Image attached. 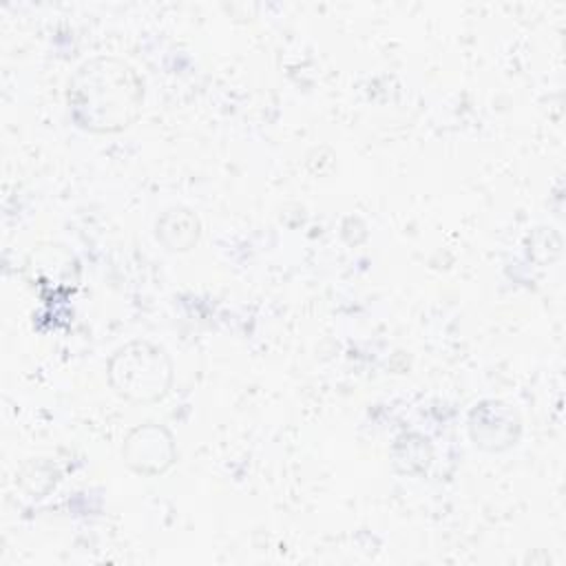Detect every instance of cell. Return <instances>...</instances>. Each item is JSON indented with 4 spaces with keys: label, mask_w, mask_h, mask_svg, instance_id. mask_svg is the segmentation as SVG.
Here are the masks:
<instances>
[{
    "label": "cell",
    "mask_w": 566,
    "mask_h": 566,
    "mask_svg": "<svg viewBox=\"0 0 566 566\" xmlns=\"http://www.w3.org/2000/svg\"><path fill=\"white\" fill-rule=\"evenodd\" d=\"M115 391L128 400H157L166 394L172 367L164 349L150 343H130L122 347L108 367Z\"/></svg>",
    "instance_id": "obj_2"
},
{
    "label": "cell",
    "mask_w": 566,
    "mask_h": 566,
    "mask_svg": "<svg viewBox=\"0 0 566 566\" xmlns=\"http://www.w3.org/2000/svg\"><path fill=\"white\" fill-rule=\"evenodd\" d=\"M124 453L135 471L159 473L172 462V438L157 424H144L128 436Z\"/></svg>",
    "instance_id": "obj_3"
},
{
    "label": "cell",
    "mask_w": 566,
    "mask_h": 566,
    "mask_svg": "<svg viewBox=\"0 0 566 566\" xmlns=\"http://www.w3.org/2000/svg\"><path fill=\"white\" fill-rule=\"evenodd\" d=\"M157 237L170 250H188L199 237L197 219L188 210H170L157 221Z\"/></svg>",
    "instance_id": "obj_5"
},
{
    "label": "cell",
    "mask_w": 566,
    "mask_h": 566,
    "mask_svg": "<svg viewBox=\"0 0 566 566\" xmlns=\"http://www.w3.org/2000/svg\"><path fill=\"white\" fill-rule=\"evenodd\" d=\"M142 82L117 57L84 62L69 82V104L82 128L111 133L135 122L142 108Z\"/></svg>",
    "instance_id": "obj_1"
},
{
    "label": "cell",
    "mask_w": 566,
    "mask_h": 566,
    "mask_svg": "<svg viewBox=\"0 0 566 566\" xmlns=\"http://www.w3.org/2000/svg\"><path fill=\"white\" fill-rule=\"evenodd\" d=\"M513 429H517V420L513 411L502 402H482L471 413V436L478 444L489 449H500L511 444Z\"/></svg>",
    "instance_id": "obj_4"
}]
</instances>
